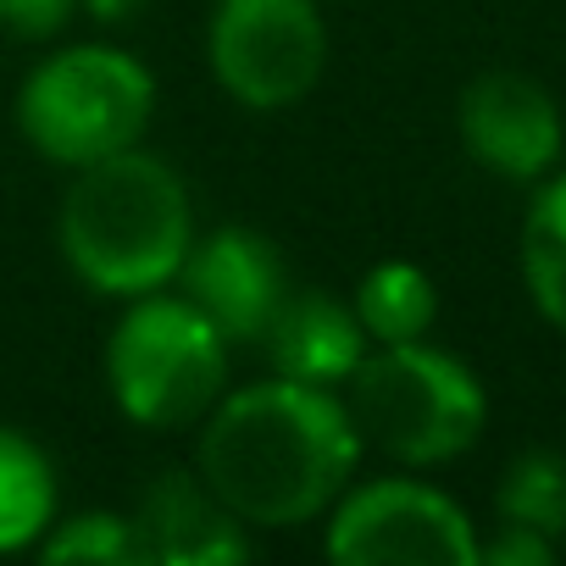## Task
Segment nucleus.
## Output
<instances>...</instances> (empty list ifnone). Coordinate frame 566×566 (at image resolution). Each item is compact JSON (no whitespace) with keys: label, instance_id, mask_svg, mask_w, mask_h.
<instances>
[{"label":"nucleus","instance_id":"obj_5","mask_svg":"<svg viewBox=\"0 0 566 566\" xmlns=\"http://www.w3.org/2000/svg\"><path fill=\"white\" fill-rule=\"evenodd\" d=\"M150 112L156 78L117 45H67L45 56L18 90V128L56 167H90L139 145Z\"/></svg>","mask_w":566,"mask_h":566},{"label":"nucleus","instance_id":"obj_16","mask_svg":"<svg viewBox=\"0 0 566 566\" xmlns=\"http://www.w3.org/2000/svg\"><path fill=\"white\" fill-rule=\"evenodd\" d=\"M40 560L67 566H139L134 522L117 511H78L67 522H51L40 538Z\"/></svg>","mask_w":566,"mask_h":566},{"label":"nucleus","instance_id":"obj_14","mask_svg":"<svg viewBox=\"0 0 566 566\" xmlns=\"http://www.w3.org/2000/svg\"><path fill=\"white\" fill-rule=\"evenodd\" d=\"M522 283L533 312L566 334V172H544L522 222Z\"/></svg>","mask_w":566,"mask_h":566},{"label":"nucleus","instance_id":"obj_2","mask_svg":"<svg viewBox=\"0 0 566 566\" xmlns=\"http://www.w3.org/2000/svg\"><path fill=\"white\" fill-rule=\"evenodd\" d=\"M56 239L67 266L95 295L134 301L167 290L195 239L189 189L161 156L139 145L112 150L90 167H73Z\"/></svg>","mask_w":566,"mask_h":566},{"label":"nucleus","instance_id":"obj_8","mask_svg":"<svg viewBox=\"0 0 566 566\" xmlns=\"http://www.w3.org/2000/svg\"><path fill=\"white\" fill-rule=\"evenodd\" d=\"M172 283L228 345H255L290 295V272H283L277 250L250 228H217L206 239H189V255Z\"/></svg>","mask_w":566,"mask_h":566},{"label":"nucleus","instance_id":"obj_10","mask_svg":"<svg viewBox=\"0 0 566 566\" xmlns=\"http://www.w3.org/2000/svg\"><path fill=\"white\" fill-rule=\"evenodd\" d=\"M128 522L139 566H233L250 555L244 522L206 489L200 472H156Z\"/></svg>","mask_w":566,"mask_h":566},{"label":"nucleus","instance_id":"obj_4","mask_svg":"<svg viewBox=\"0 0 566 566\" xmlns=\"http://www.w3.org/2000/svg\"><path fill=\"white\" fill-rule=\"evenodd\" d=\"M228 378V339L167 290L134 295L106 345V384L128 422L150 433L195 428Z\"/></svg>","mask_w":566,"mask_h":566},{"label":"nucleus","instance_id":"obj_18","mask_svg":"<svg viewBox=\"0 0 566 566\" xmlns=\"http://www.w3.org/2000/svg\"><path fill=\"white\" fill-rule=\"evenodd\" d=\"M78 12V0H0V29L12 40H56Z\"/></svg>","mask_w":566,"mask_h":566},{"label":"nucleus","instance_id":"obj_9","mask_svg":"<svg viewBox=\"0 0 566 566\" xmlns=\"http://www.w3.org/2000/svg\"><path fill=\"white\" fill-rule=\"evenodd\" d=\"M455 123H461L467 156L483 172L511 178V184H538L544 172H555L566 150L560 106L527 73H478L461 90Z\"/></svg>","mask_w":566,"mask_h":566},{"label":"nucleus","instance_id":"obj_19","mask_svg":"<svg viewBox=\"0 0 566 566\" xmlns=\"http://www.w3.org/2000/svg\"><path fill=\"white\" fill-rule=\"evenodd\" d=\"M78 7H84L90 18H101V23H128L145 0H78Z\"/></svg>","mask_w":566,"mask_h":566},{"label":"nucleus","instance_id":"obj_12","mask_svg":"<svg viewBox=\"0 0 566 566\" xmlns=\"http://www.w3.org/2000/svg\"><path fill=\"white\" fill-rule=\"evenodd\" d=\"M56 522V467L23 433L0 428V555H18Z\"/></svg>","mask_w":566,"mask_h":566},{"label":"nucleus","instance_id":"obj_15","mask_svg":"<svg viewBox=\"0 0 566 566\" xmlns=\"http://www.w3.org/2000/svg\"><path fill=\"white\" fill-rule=\"evenodd\" d=\"M500 522L538 527L549 538H566V455L560 450H522L500 478Z\"/></svg>","mask_w":566,"mask_h":566},{"label":"nucleus","instance_id":"obj_3","mask_svg":"<svg viewBox=\"0 0 566 566\" xmlns=\"http://www.w3.org/2000/svg\"><path fill=\"white\" fill-rule=\"evenodd\" d=\"M345 384L356 433L400 467H444L467 455L489 422L478 373L450 350H433L428 339L367 350Z\"/></svg>","mask_w":566,"mask_h":566},{"label":"nucleus","instance_id":"obj_11","mask_svg":"<svg viewBox=\"0 0 566 566\" xmlns=\"http://www.w3.org/2000/svg\"><path fill=\"white\" fill-rule=\"evenodd\" d=\"M261 345H266L277 378L317 384V389H339L356 373V361L367 356L356 306H345L328 290H290L283 306L272 312Z\"/></svg>","mask_w":566,"mask_h":566},{"label":"nucleus","instance_id":"obj_7","mask_svg":"<svg viewBox=\"0 0 566 566\" xmlns=\"http://www.w3.org/2000/svg\"><path fill=\"white\" fill-rule=\"evenodd\" d=\"M339 566H478L472 516L417 478H373L328 505Z\"/></svg>","mask_w":566,"mask_h":566},{"label":"nucleus","instance_id":"obj_13","mask_svg":"<svg viewBox=\"0 0 566 566\" xmlns=\"http://www.w3.org/2000/svg\"><path fill=\"white\" fill-rule=\"evenodd\" d=\"M350 306H356L367 345H411V339H428V328L439 317V290L411 261H378L356 283Z\"/></svg>","mask_w":566,"mask_h":566},{"label":"nucleus","instance_id":"obj_17","mask_svg":"<svg viewBox=\"0 0 566 566\" xmlns=\"http://www.w3.org/2000/svg\"><path fill=\"white\" fill-rule=\"evenodd\" d=\"M478 560L483 566H549L555 560V538L522 522H500L494 538H478Z\"/></svg>","mask_w":566,"mask_h":566},{"label":"nucleus","instance_id":"obj_6","mask_svg":"<svg viewBox=\"0 0 566 566\" xmlns=\"http://www.w3.org/2000/svg\"><path fill=\"white\" fill-rule=\"evenodd\" d=\"M206 56L217 84L250 112H283L317 90L328 29L317 0H217Z\"/></svg>","mask_w":566,"mask_h":566},{"label":"nucleus","instance_id":"obj_1","mask_svg":"<svg viewBox=\"0 0 566 566\" xmlns=\"http://www.w3.org/2000/svg\"><path fill=\"white\" fill-rule=\"evenodd\" d=\"M361 433L334 389L266 378L200 417L195 472L244 527H301L323 516L356 472Z\"/></svg>","mask_w":566,"mask_h":566}]
</instances>
